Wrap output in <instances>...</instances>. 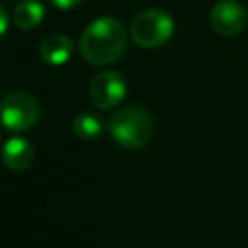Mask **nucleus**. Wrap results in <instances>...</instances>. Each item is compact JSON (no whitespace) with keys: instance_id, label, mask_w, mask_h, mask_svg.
I'll list each match as a JSON object with an SVG mask.
<instances>
[{"instance_id":"obj_2","label":"nucleus","mask_w":248,"mask_h":248,"mask_svg":"<svg viewBox=\"0 0 248 248\" xmlns=\"http://www.w3.org/2000/svg\"><path fill=\"white\" fill-rule=\"evenodd\" d=\"M107 132L110 138L126 149H140L149 143L155 132L151 114L136 105L116 108L107 120Z\"/></svg>"},{"instance_id":"obj_7","label":"nucleus","mask_w":248,"mask_h":248,"mask_svg":"<svg viewBox=\"0 0 248 248\" xmlns=\"http://www.w3.org/2000/svg\"><path fill=\"white\" fill-rule=\"evenodd\" d=\"M74 54V41L64 33H50L39 45V56L48 66H62Z\"/></svg>"},{"instance_id":"obj_6","label":"nucleus","mask_w":248,"mask_h":248,"mask_svg":"<svg viewBox=\"0 0 248 248\" xmlns=\"http://www.w3.org/2000/svg\"><path fill=\"white\" fill-rule=\"evenodd\" d=\"M246 10L236 0H219L209 12V25L221 37H234L246 27Z\"/></svg>"},{"instance_id":"obj_12","label":"nucleus","mask_w":248,"mask_h":248,"mask_svg":"<svg viewBox=\"0 0 248 248\" xmlns=\"http://www.w3.org/2000/svg\"><path fill=\"white\" fill-rule=\"evenodd\" d=\"M8 25H10V19H8V12L4 6H0V35H4L8 31Z\"/></svg>"},{"instance_id":"obj_9","label":"nucleus","mask_w":248,"mask_h":248,"mask_svg":"<svg viewBox=\"0 0 248 248\" xmlns=\"http://www.w3.org/2000/svg\"><path fill=\"white\" fill-rule=\"evenodd\" d=\"M45 17V6L41 0H19L14 8L12 19L17 29L31 31L35 29Z\"/></svg>"},{"instance_id":"obj_1","label":"nucleus","mask_w":248,"mask_h":248,"mask_svg":"<svg viewBox=\"0 0 248 248\" xmlns=\"http://www.w3.org/2000/svg\"><path fill=\"white\" fill-rule=\"evenodd\" d=\"M128 43V31L112 16H101L93 19L81 33L78 48L85 62L93 66H108L116 62Z\"/></svg>"},{"instance_id":"obj_4","label":"nucleus","mask_w":248,"mask_h":248,"mask_svg":"<svg viewBox=\"0 0 248 248\" xmlns=\"http://www.w3.org/2000/svg\"><path fill=\"white\" fill-rule=\"evenodd\" d=\"M41 116L37 99L21 89L10 91L0 99V124L10 132L31 130Z\"/></svg>"},{"instance_id":"obj_10","label":"nucleus","mask_w":248,"mask_h":248,"mask_svg":"<svg viewBox=\"0 0 248 248\" xmlns=\"http://www.w3.org/2000/svg\"><path fill=\"white\" fill-rule=\"evenodd\" d=\"M105 128H107V122L99 114H95L91 110H83V112L76 114L74 120H72L74 134L79 140H83V141H95V140H99L103 136Z\"/></svg>"},{"instance_id":"obj_8","label":"nucleus","mask_w":248,"mask_h":248,"mask_svg":"<svg viewBox=\"0 0 248 248\" xmlns=\"http://www.w3.org/2000/svg\"><path fill=\"white\" fill-rule=\"evenodd\" d=\"M2 163L16 172H21L25 169L31 167L33 163V145L21 138V136H14L10 140H6V143L2 145Z\"/></svg>"},{"instance_id":"obj_3","label":"nucleus","mask_w":248,"mask_h":248,"mask_svg":"<svg viewBox=\"0 0 248 248\" xmlns=\"http://www.w3.org/2000/svg\"><path fill=\"white\" fill-rule=\"evenodd\" d=\"M128 33L140 48H147V50L159 48L170 41L174 33V21L169 12L159 8H149L136 14Z\"/></svg>"},{"instance_id":"obj_5","label":"nucleus","mask_w":248,"mask_h":248,"mask_svg":"<svg viewBox=\"0 0 248 248\" xmlns=\"http://www.w3.org/2000/svg\"><path fill=\"white\" fill-rule=\"evenodd\" d=\"M126 97V79L116 70H103L89 83V101L99 110L116 108Z\"/></svg>"},{"instance_id":"obj_11","label":"nucleus","mask_w":248,"mask_h":248,"mask_svg":"<svg viewBox=\"0 0 248 248\" xmlns=\"http://www.w3.org/2000/svg\"><path fill=\"white\" fill-rule=\"evenodd\" d=\"M54 8H58V10H72V8H76L78 4H81V0H48Z\"/></svg>"}]
</instances>
